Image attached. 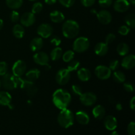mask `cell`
<instances>
[{"label":"cell","instance_id":"50","mask_svg":"<svg viewBox=\"0 0 135 135\" xmlns=\"http://www.w3.org/2000/svg\"><path fill=\"white\" fill-rule=\"evenodd\" d=\"M108 101H109V102L111 104H113L115 103V98L113 97H112V96H109V97L108 98Z\"/></svg>","mask_w":135,"mask_h":135},{"label":"cell","instance_id":"31","mask_svg":"<svg viewBox=\"0 0 135 135\" xmlns=\"http://www.w3.org/2000/svg\"><path fill=\"white\" fill-rule=\"evenodd\" d=\"M74 56H75L74 51L72 50H68V51H65L64 54H63L62 58H63V61H65V63H69L73 59Z\"/></svg>","mask_w":135,"mask_h":135},{"label":"cell","instance_id":"22","mask_svg":"<svg viewBox=\"0 0 135 135\" xmlns=\"http://www.w3.org/2000/svg\"><path fill=\"white\" fill-rule=\"evenodd\" d=\"M12 102V97L7 91L0 92V105L8 106Z\"/></svg>","mask_w":135,"mask_h":135},{"label":"cell","instance_id":"43","mask_svg":"<svg viewBox=\"0 0 135 135\" xmlns=\"http://www.w3.org/2000/svg\"><path fill=\"white\" fill-rule=\"evenodd\" d=\"M115 35L114 34H113V33H109L105 37V43L108 45L109 44H112L115 40Z\"/></svg>","mask_w":135,"mask_h":135},{"label":"cell","instance_id":"13","mask_svg":"<svg viewBox=\"0 0 135 135\" xmlns=\"http://www.w3.org/2000/svg\"><path fill=\"white\" fill-rule=\"evenodd\" d=\"M96 16L99 22L102 25H108L112 22V16L111 13L107 10L100 11L97 13Z\"/></svg>","mask_w":135,"mask_h":135},{"label":"cell","instance_id":"32","mask_svg":"<svg viewBox=\"0 0 135 135\" xmlns=\"http://www.w3.org/2000/svg\"><path fill=\"white\" fill-rule=\"evenodd\" d=\"M80 65V62L78 61L72 60L71 61H70L69 63L68 67H67V69H68L70 72H71V71H76V70L79 69Z\"/></svg>","mask_w":135,"mask_h":135},{"label":"cell","instance_id":"18","mask_svg":"<svg viewBox=\"0 0 135 135\" xmlns=\"http://www.w3.org/2000/svg\"><path fill=\"white\" fill-rule=\"evenodd\" d=\"M44 46V41L40 37L33 38L30 43V48L32 51H38L42 48Z\"/></svg>","mask_w":135,"mask_h":135},{"label":"cell","instance_id":"27","mask_svg":"<svg viewBox=\"0 0 135 135\" xmlns=\"http://www.w3.org/2000/svg\"><path fill=\"white\" fill-rule=\"evenodd\" d=\"M62 55H63V50L61 47L57 46L53 49L52 51H51L50 57L53 61H57L61 58Z\"/></svg>","mask_w":135,"mask_h":135},{"label":"cell","instance_id":"20","mask_svg":"<svg viewBox=\"0 0 135 135\" xmlns=\"http://www.w3.org/2000/svg\"><path fill=\"white\" fill-rule=\"evenodd\" d=\"M77 76L80 81L86 82L91 78V73L88 69L80 68L77 71Z\"/></svg>","mask_w":135,"mask_h":135},{"label":"cell","instance_id":"8","mask_svg":"<svg viewBox=\"0 0 135 135\" xmlns=\"http://www.w3.org/2000/svg\"><path fill=\"white\" fill-rule=\"evenodd\" d=\"M80 101L85 106H92L96 104L97 96L93 92H85L80 96Z\"/></svg>","mask_w":135,"mask_h":135},{"label":"cell","instance_id":"55","mask_svg":"<svg viewBox=\"0 0 135 135\" xmlns=\"http://www.w3.org/2000/svg\"><path fill=\"white\" fill-rule=\"evenodd\" d=\"M128 1H129V2L130 3V4H132V5H134L135 0H128Z\"/></svg>","mask_w":135,"mask_h":135},{"label":"cell","instance_id":"9","mask_svg":"<svg viewBox=\"0 0 135 135\" xmlns=\"http://www.w3.org/2000/svg\"><path fill=\"white\" fill-rule=\"evenodd\" d=\"M26 70V64L24 61L17 60L15 62L12 67L13 75L17 77H21L25 73Z\"/></svg>","mask_w":135,"mask_h":135},{"label":"cell","instance_id":"23","mask_svg":"<svg viewBox=\"0 0 135 135\" xmlns=\"http://www.w3.org/2000/svg\"><path fill=\"white\" fill-rule=\"evenodd\" d=\"M51 21L55 23H61L65 20V16L63 13L59 11H54L50 15Z\"/></svg>","mask_w":135,"mask_h":135},{"label":"cell","instance_id":"26","mask_svg":"<svg viewBox=\"0 0 135 135\" xmlns=\"http://www.w3.org/2000/svg\"><path fill=\"white\" fill-rule=\"evenodd\" d=\"M7 6L12 9H19L23 4V0H5Z\"/></svg>","mask_w":135,"mask_h":135},{"label":"cell","instance_id":"10","mask_svg":"<svg viewBox=\"0 0 135 135\" xmlns=\"http://www.w3.org/2000/svg\"><path fill=\"white\" fill-rule=\"evenodd\" d=\"M53 28L47 23H43L40 25L37 28V34L42 38H47L52 35Z\"/></svg>","mask_w":135,"mask_h":135},{"label":"cell","instance_id":"30","mask_svg":"<svg viewBox=\"0 0 135 135\" xmlns=\"http://www.w3.org/2000/svg\"><path fill=\"white\" fill-rule=\"evenodd\" d=\"M125 22L127 25L129 26L130 28H134L135 27V15L134 13H131L125 17Z\"/></svg>","mask_w":135,"mask_h":135},{"label":"cell","instance_id":"52","mask_svg":"<svg viewBox=\"0 0 135 135\" xmlns=\"http://www.w3.org/2000/svg\"><path fill=\"white\" fill-rule=\"evenodd\" d=\"M3 26V21L1 18H0V30L2 29Z\"/></svg>","mask_w":135,"mask_h":135},{"label":"cell","instance_id":"21","mask_svg":"<svg viewBox=\"0 0 135 135\" xmlns=\"http://www.w3.org/2000/svg\"><path fill=\"white\" fill-rule=\"evenodd\" d=\"M92 114H93L94 117L96 119L101 120L104 119L105 115V109L104 108V106L101 105H97L94 108L93 110H92Z\"/></svg>","mask_w":135,"mask_h":135},{"label":"cell","instance_id":"48","mask_svg":"<svg viewBox=\"0 0 135 135\" xmlns=\"http://www.w3.org/2000/svg\"><path fill=\"white\" fill-rule=\"evenodd\" d=\"M44 1L47 5H54L57 2V0H44Z\"/></svg>","mask_w":135,"mask_h":135},{"label":"cell","instance_id":"38","mask_svg":"<svg viewBox=\"0 0 135 135\" xmlns=\"http://www.w3.org/2000/svg\"><path fill=\"white\" fill-rule=\"evenodd\" d=\"M123 88L127 92H133L134 91V84L131 82H126V83H124Z\"/></svg>","mask_w":135,"mask_h":135},{"label":"cell","instance_id":"1","mask_svg":"<svg viewBox=\"0 0 135 135\" xmlns=\"http://www.w3.org/2000/svg\"><path fill=\"white\" fill-rule=\"evenodd\" d=\"M52 101L58 109H64L69 107L71 102V94L64 89H57L53 94Z\"/></svg>","mask_w":135,"mask_h":135},{"label":"cell","instance_id":"59","mask_svg":"<svg viewBox=\"0 0 135 135\" xmlns=\"http://www.w3.org/2000/svg\"><path fill=\"white\" fill-rule=\"evenodd\" d=\"M29 1H38V0H29Z\"/></svg>","mask_w":135,"mask_h":135},{"label":"cell","instance_id":"46","mask_svg":"<svg viewBox=\"0 0 135 135\" xmlns=\"http://www.w3.org/2000/svg\"><path fill=\"white\" fill-rule=\"evenodd\" d=\"M80 2L83 6L88 7L92 6L96 2V0H80Z\"/></svg>","mask_w":135,"mask_h":135},{"label":"cell","instance_id":"6","mask_svg":"<svg viewBox=\"0 0 135 135\" xmlns=\"http://www.w3.org/2000/svg\"><path fill=\"white\" fill-rule=\"evenodd\" d=\"M71 72L67 69H61L57 71L55 76L56 82L59 85H65L71 79Z\"/></svg>","mask_w":135,"mask_h":135},{"label":"cell","instance_id":"15","mask_svg":"<svg viewBox=\"0 0 135 135\" xmlns=\"http://www.w3.org/2000/svg\"><path fill=\"white\" fill-rule=\"evenodd\" d=\"M121 66L127 70L132 69L135 66V56L133 54L125 55L121 61Z\"/></svg>","mask_w":135,"mask_h":135},{"label":"cell","instance_id":"2","mask_svg":"<svg viewBox=\"0 0 135 135\" xmlns=\"http://www.w3.org/2000/svg\"><path fill=\"white\" fill-rule=\"evenodd\" d=\"M80 31L77 22L73 20H67L62 26V32L65 38L69 39L76 38Z\"/></svg>","mask_w":135,"mask_h":135},{"label":"cell","instance_id":"35","mask_svg":"<svg viewBox=\"0 0 135 135\" xmlns=\"http://www.w3.org/2000/svg\"><path fill=\"white\" fill-rule=\"evenodd\" d=\"M71 91H72V93L75 96H79L83 94V90L82 88L79 85L77 84H73L71 87Z\"/></svg>","mask_w":135,"mask_h":135},{"label":"cell","instance_id":"14","mask_svg":"<svg viewBox=\"0 0 135 135\" xmlns=\"http://www.w3.org/2000/svg\"><path fill=\"white\" fill-rule=\"evenodd\" d=\"M130 3L128 0H116L113 4V9L119 13H124L129 10Z\"/></svg>","mask_w":135,"mask_h":135},{"label":"cell","instance_id":"37","mask_svg":"<svg viewBox=\"0 0 135 135\" xmlns=\"http://www.w3.org/2000/svg\"><path fill=\"white\" fill-rule=\"evenodd\" d=\"M8 71V65L6 62H0V76H3L5 74L7 73Z\"/></svg>","mask_w":135,"mask_h":135},{"label":"cell","instance_id":"7","mask_svg":"<svg viewBox=\"0 0 135 135\" xmlns=\"http://www.w3.org/2000/svg\"><path fill=\"white\" fill-rule=\"evenodd\" d=\"M96 76L100 80H107L112 76V71L105 65H98L94 70Z\"/></svg>","mask_w":135,"mask_h":135},{"label":"cell","instance_id":"33","mask_svg":"<svg viewBox=\"0 0 135 135\" xmlns=\"http://www.w3.org/2000/svg\"><path fill=\"white\" fill-rule=\"evenodd\" d=\"M43 9V5L40 2H36L33 4L32 7V13L33 14H38Z\"/></svg>","mask_w":135,"mask_h":135},{"label":"cell","instance_id":"56","mask_svg":"<svg viewBox=\"0 0 135 135\" xmlns=\"http://www.w3.org/2000/svg\"><path fill=\"white\" fill-rule=\"evenodd\" d=\"M110 135H119V134L117 131H113V132L111 133Z\"/></svg>","mask_w":135,"mask_h":135},{"label":"cell","instance_id":"28","mask_svg":"<svg viewBox=\"0 0 135 135\" xmlns=\"http://www.w3.org/2000/svg\"><path fill=\"white\" fill-rule=\"evenodd\" d=\"M117 51L119 55L125 56L129 52V46L126 43H121L117 46Z\"/></svg>","mask_w":135,"mask_h":135},{"label":"cell","instance_id":"54","mask_svg":"<svg viewBox=\"0 0 135 135\" xmlns=\"http://www.w3.org/2000/svg\"><path fill=\"white\" fill-rule=\"evenodd\" d=\"M45 67H46V70H47V71H49V70H50L51 69V67L49 64L46 65Z\"/></svg>","mask_w":135,"mask_h":135},{"label":"cell","instance_id":"53","mask_svg":"<svg viewBox=\"0 0 135 135\" xmlns=\"http://www.w3.org/2000/svg\"><path fill=\"white\" fill-rule=\"evenodd\" d=\"M7 107H8V108H9L10 109H14V108H15V106H14V105H13V104H12V103H11V104H9V105H8Z\"/></svg>","mask_w":135,"mask_h":135},{"label":"cell","instance_id":"25","mask_svg":"<svg viewBox=\"0 0 135 135\" xmlns=\"http://www.w3.org/2000/svg\"><path fill=\"white\" fill-rule=\"evenodd\" d=\"M13 34L17 38H22L25 34V28L22 25L17 24L13 28Z\"/></svg>","mask_w":135,"mask_h":135},{"label":"cell","instance_id":"58","mask_svg":"<svg viewBox=\"0 0 135 135\" xmlns=\"http://www.w3.org/2000/svg\"><path fill=\"white\" fill-rule=\"evenodd\" d=\"M1 79H0V88H1Z\"/></svg>","mask_w":135,"mask_h":135},{"label":"cell","instance_id":"34","mask_svg":"<svg viewBox=\"0 0 135 135\" xmlns=\"http://www.w3.org/2000/svg\"><path fill=\"white\" fill-rule=\"evenodd\" d=\"M25 90L26 91V93H27V95L29 96V97H33V96H35L36 94L38 92V88L35 85L32 84L30 86H29L28 88H26Z\"/></svg>","mask_w":135,"mask_h":135},{"label":"cell","instance_id":"44","mask_svg":"<svg viewBox=\"0 0 135 135\" xmlns=\"http://www.w3.org/2000/svg\"><path fill=\"white\" fill-rule=\"evenodd\" d=\"M127 133L129 135H135V123L133 121L128 125Z\"/></svg>","mask_w":135,"mask_h":135},{"label":"cell","instance_id":"11","mask_svg":"<svg viewBox=\"0 0 135 135\" xmlns=\"http://www.w3.org/2000/svg\"><path fill=\"white\" fill-rule=\"evenodd\" d=\"M33 59L36 64L39 65L46 66V65L49 64L50 57L44 51H38L34 54L33 56Z\"/></svg>","mask_w":135,"mask_h":135},{"label":"cell","instance_id":"51","mask_svg":"<svg viewBox=\"0 0 135 135\" xmlns=\"http://www.w3.org/2000/svg\"><path fill=\"white\" fill-rule=\"evenodd\" d=\"M90 13H92V14L96 15V14H97L98 11H96V9H91V10H90Z\"/></svg>","mask_w":135,"mask_h":135},{"label":"cell","instance_id":"42","mask_svg":"<svg viewBox=\"0 0 135 135\" xmlns=\"http://www.w3.org/2000/svg\"><path fill=\"white\" fill-rule=\"evenodd\" d=\"M10 18L13 22H17L19 21L20 19V16L19 13L16 11H13L11 13Z\"/></svg>","mask_w":135,"mask_h":135},{"label":"cell","instance_id":"12","mask_svg":"<svg viewBox=\"0 0 135 135\" xmlns=\"http://www.w3.org/2000/svg\"><path fill=\"white\" fill-rule=\"evenodd\" d=\"M20 21H21V25L23 26L28 27V26H32L35 23V15L32 13L26 12L20 17Z\"/></svg>","mask_w":135,"mask_h":135},{"label":"cell","instance_id":"16","mask_svg":"<svg viewBox=\"0 0 135 135\" xmlns=\"http://www.w3.org/2000/svg\"><path fill=\"white\" fill-rule=\"evenodd\" d=\"M104 124L105 129L113 131L117 127V119L113 115H108L104 119Z\"/></svg>","mask_w":135,"mask_h":135},{"label":"cell","instance_id":"17","mask_svg":"<svg viewBox=\"0 0 135 135\" xmlns=\"http://www.w3.org/2000/svg\"><path fill=\"white\" fill-rule=\"evenodd\" d=\"M75 118L79 124L83 125H87L90 122V117L88 113L83 110H80L75 113Z\"/></svg>","mask_w":135,"mask_h":135},{"label":"cell","instance_id":"24","mask_svg":"<svg viewBox=\"0 0 135 135\" xmlns=\"http://www.w3.org/2000/svg\"><path fill=\"white\" fill-rule=\"evenodd\" d=\"M40 71L38 69H32L26 73V79L30 81L34 82L39 78Z\"/></svg>","mask_w":135,"mask_h":135},{"label":"cell","instance_id":"45","mask_svg":"<svg viewBox=\"0 0 135 135\" xmlns=\"http://www.w3.org/2000/svg\"><path fill=\"white\" fill-rule=\"evenodd\" d=\"M50 42L54 46H55V47H57L61 43V40L60 39V38H59L57 36H54L51 37V40H50Z\"/></svg>","mask_w":135,"mask_h":135},{"label":"cell","instance_id":"4","mask_svg":"<svg viewBox=\"0 0 135 135\" xmlns=\"http://www.w3.org/2000/svg\"><path fill=\"white\" fill-rule=\"evenodd\" d=\"M1 80V85L7 90H12L17 88V77L11 73H6Z\"/></svg>","mask_w":135,"mask_h":135},{"label":"cell","instance_id":"47","mask_svg":"<svg viewBox=\"0 0 135 135\" xmlns=\"http://www.w3.org/2000/svg\"><path fill=\"white\" fill-rule=\"evenodd\" d=\"M130 108L133 111L135 109V97L133 96L130 101Z\"/></svg>","mask_w":135,"mask_h":135},{"label":"cell","instance_id":"39","mask_svg":"<svg viewBox=\"0 0 135 135\" xmlns=\"http://www.w3.org/2000/svg\"><path fill=\"white\" fill-rule=\"evenodd\" d=\"M98 3L102 8H108L113 4V0H99Z\"/></svg>","mask_w":135,"mask_h":135},{"label":"cell","instance_id":"57","mask_svg":"<svg viewBox=\"0 0 135 135\" xmlns=\"http://www.w3.org/2000/svg\"><path fill=\"white\" fill-rule=\"evenodd\" d=\"M28 105H32V102L30 100H28Z\"/></svg>","mask_w":135,"mask_h":135},{"label":"cell","instance_id":"19","mask_svg":"<svg viewBox=\"0 0 135 135\" xmlns=\"http://www.w3.org/2000/svg\"><path fill=\"white\" fill-rule=\"evenodd\" d=\"M109 47L108 45L104 42H99L95 46L94 51L98 56H104L108 53Z\"/></svg>","mask_w":135,"mask_h":135},{"label":"cell","instance_id":"40","mask_svg":"<svg viewBox=\"0 0 135 135\" xmlns=\"http://www.w3.org/2000/svg\"><path fill=\"white\" fill-rule=\"evenodd\" d=\"M59 3L61 4L63 6L65 7H71L74 5L75 2V0H58Z\"/></svg>","mask_w":135,"mask_h":135},{"label":"cell","instance_id":"5","mask_svg":"<svg viewBox=\"0 0 135 135\" xmlns=\"http://www.w3.org/2000/svg\"><path fill=\"white\" fill-rule=\"evenodd\" d=\"M90 46V41L87 38L80 36L76 38L73 42V48L77 53H83L88 50Z\"/></svg>","mask_w":135,"mask_h":135},{"label":"cell","instance_id":"3","mask_svg":"<svg viewBox=\"0 0 135 135\" xmlns=\"http://www.w3.org/2000/svg\"><path fill=\"white\" fill-rule=\"evenodd\" d=\"M75 116L73 113L67 108L61 110L57 116V122L59 125L65 129L70 127L74 123Z\"/></svg>","mask_w":135,"mask_h":135},{"label":"cell","instance_id":"49","mask_svg":"<svg viewBox=\"0 0 135 135\" xmlns=\"http://www.w3.org/2000/svg\"><path fill=\"white\" fill-rule=\"evenodd\" d=\"M115 108L117 111H121L123 109V106H122V104H120V103H117L115 105Z\"/></svg>","mask_w":135,"mask_h":135},{"label":"cell","instance_id":"36","mask_svg":"<svg viewBox=\"0 0 135 135\" xmlns=\"http://www.w3.org/2000/svg\"><path fill=\"white\" fill-rule=\"evenodd\" d=\"M131 28L127 26V25H123L121 26L119 28L118 32L120 35L121 36H126L130 32Z\"/></svg>","mask_w":135,"mask_h":135},{"label":"cell","instance_id":"41","mask_svg":"<svg viewBox=\"0 0 135 135\" xmlns=\"http://www.w3.org/2000/svg\"><path fill=\"white\" fill-rule=\"evenodd\" d=\"M119 67V62L118 60H112L111 61L109 65V68L110 69L111 71H116Z\"/></svg>","mask_w":135,"mask_h":135},{"label":"cell","instance_id":"29","mask_svg":"<svg viewBox=\"0 0 135 135\" xmlns=\"http://www.w3.org/2000/svg\"><path fill=\"white\" fill-rule=\"evenodd\" d=\"M113 79L115 82L117 83H123L125 81V75L121 71H114L112 75Z\"/></svg>","mask_w":135,"mask_h":135}]
</instances>
